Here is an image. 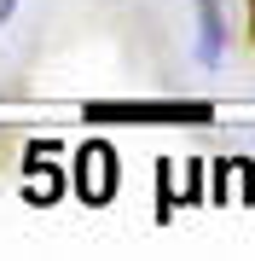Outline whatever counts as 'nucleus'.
<instances>
[{
  "mask_svg": "<svg viewBox=\"0 0 255 261\" xmlns=\"http://www.w3.org/2000/svg\"><path fill=\"white\" fill-rule=\"evenodd\" d=\"M52 192H58V174H52V168H41V174H35V186H29V197H41V203H47Z\"/></svg>",
  "mask_w": 255,
  "mask_h": 261,
  "instance_id": "obj_3",
  "label": "nucleus"
},
{
  "mask_svg": "<svg viewBox=\"0 0 255 261\" xmlns=\"http://www.w3.org/2000/svg\"><path fill=\"white\" fill-rule=\"evenodd\" d=\"M81 192L93 197V203H104V197H110V151H104V145H93V151H87V174H81Z\"/></svg>",
  "mask_w": 255,
  "mask_h": 261,
  "instance_id": "obj_1",
  "label": "nucleus"
},
{
  "mask_svg": "<svg viewBox=\"0 0 255 261\" xmlns=\"http://www.w3.org/2000/svg\"><path fill=\"white\" fill-rule=\"evenodd\" d=\"M203 64H215V58H220V23H215V6H203Z\"/></svg>",
  "mask_w": 255,
  "mask_h": 261,
  "instance_id": "obj_2",
  "label": "nucleus"
}]
</instances>
